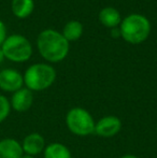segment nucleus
Segmentation results:
<instances>
[{
    "mask_svg": "<svg viewBox=\"0 0 157 158\" xmlns=\"http://www.w3.org/2000/svg\"><path fill=\"white\" fill-rule=\"evenodd\" d=\"M37 46L40 55L48 63H59L69 53V42L63 33L54 29H44L40 32Z\"/></svg>",
    "mask_w": 157,
    "mask_h": 158,
    "instance_id": "nucleus-1",
    "label": "nucleus"
},
{
    "mask_svg": "<svg viewBox=\"0 0 157 158\" xmlns=\"http://www.w3.org/2000/svg\"><path fill=\"white\" fill-rule=\"evenodd\" d=\"M121 37L127 43L140 44L149 38L151 33V23L144 15L134 13L122 19L119 25Z\"/></svg>",
    "mask_w": 157,
    "mask_h": 158,
    "instance_id": "nucleus-2",
    "label": "nucleus"
},
{
    "mask_svg": "<svg viewBox=\"0 0 157 158\" xmlns=\"http://www.w3.org/2000/svg\"><path fill=\"white\" fill-rule=\"evenodd\" d=\"M24 84L31 92H42L54 84L56 71L51 64H34L26 69L24 73Z\"/></svg>",
    "mask_w": 157,
    "mask_h": 158,
    "instance_id": "nucleus-3",
    "label": "nucleus"
},
{
    "mask_svg": "<svg viewBox=\"0 0 157 158\" xmlns=\"http://www.w3.org/2000/svg\"><path fill=\"white\" fill-rule=\"evenodd\" d=\"M3 55L13 63H25L32 55V46L29 40L21 35H11L1 44Z\"/></svg>",
    "mask_w": 157,
    "mask_h": 158,
    "instance_id": "nucleus-4",
    "label": "nucleus"
},
{
    "mask_svg": "<svg viewBox=\"0 0 157 158\" xmlns=\"http://www.w3.org/2000/svg\"><path fill=\"white\" fill-rule=\"evenodd\" d=\"M66 125L71 133L79 137H87L95 133V122L87 110L80 106L72 108L66 114Z\"/></svg>",
    "mask_w": 157,
    "mask_h": 158,
    "instance_id": "nucleus-5",
    "label": "nucleus"
},
{
    "mask_svg": "<svg viewBox=\"0 0 157 158\" xmlns=\"http://www.w3.org/2000/svg\"><path fill=\"white\" fill-rule=\"evenodd\" d=\"M24 77L15 69H3L0 71V89L6 93H15L23 88Z\"/></svg>",
    "mask_w": 157,
    "mask_h": 158,
    "instance_id": "nucleus-6",
    "label": "nucleus"
},
{
    "mask_svg": "<svg viewBox=\"0 0 157 158\" xmlns=\"http://www.w3.org/2000/svg\"><path fill=\"white\" fill-rule=\"evenodd\" d=\"M122 129V121L115 115H107L96 122L95 133L102 138H112Z\"/></svg>",
    "mask_w": 157,
    "mask_h": 158,
    "instance_id": "nucleus-7",
    "label": "nucleus"
},
{
    "mask_svg": "<svg viewBox=\"0 0 157 158\" xmlns=\"http://www.w3.org/2000/svg\"><path fill=\"white\" fill-rule=\"evenodd\" d=\"M32 103H34V93L26 87L13 93L10 100L11 109L19 113L28 111L31 108Z\"/></svg>",
    "mask_w": 157,
    "mask_h": 158,
    "instance_id": "nucleus-8",
    "label": "nucleus"
},
{
    "mask_svg": "<svg viewBox=\"0 0 157 158\" xmlns=\"http://www.w3.org/2000/svg\"><path fill=\"white\" fill-rule=\"evenodd\" d=\"M22 148L24 154L36 156L44 151L45 148V139L38 132H31L27 135L22 141Z\"/></svg>",
    "mask_w": 157,
    "mask_h": 158,
    "instance_id": "nucleus-9",
    "label": "nucleus"
},
{
    "mask_svg": "<svg viewBox=\"0 0 157 158\" xmlns=\"http://www.w3.org/2000/svg\"><path fill=\"white\" fill-rule=\"evenodd\" d=\"M24 155L22 144L13 138L0 140V158H22Z\"/></svg>",
    "mask_w": 157,
    "mask_h": 158,
    "instance_id": "nucleus-10",
    "label": "nucleus"
},
{
    "mask_svg": "<svg viewBox=\"0 0 157 158\" xmlns=\"http://www.w3.org/2000/svg\"><path fill=\"white\" fill-rule=\"evenodd\" d=\"M98 19L100 23L107 28H118L122 23V16L118 10L113 6H105L99 12Z\"/></svg>",
    "mask_w": 157,
    "mask_h": 158,
    "instance_id": "nucleus-11",
    "label": "nucleus"
},
{
    "mask_svg": "<svg viewBox=\"0 0 157 158\" xmlns=\"http://www.w3.org/2000/svg\"><path fill=\"white\" fill-rule=\"evenodd\" d=\"M35 9L34 0H12L11 10L17 19H27Z\"/></svg>",
    "mask_w": 157,
    "mask_h": 158,
    "instance_id": "nucleus-12",
    "label": "nucleus"
},
{
    "mask_svg": "<svg viewBox=\"0 0 157 158\" xmlns=\"http://www.w3.org/2000/svg\"><path fill=\"white\" fill-rule=\"evenodd\" d=\"M44 158H72L71 151L63 143L54 142L45 146L43 151Z\"/></svg>",
    "mask_w": 157,
    "mask_h": 158,
    "instance_id": "nucleus-13",
    "label": "nucleus"
},
{
    "mask_svg": "<svg viewBox=\"0 0 157 158\" xmlns=\"http://www.w3.org/2000/svg\"><path fill=\"white\" fill-rule=\"evenodd\" d=\"M61 33L69 43L76 41L83 35V25L79 21H69L64 26Z\"/></svg>",
    "mask_w": 157,
    "mask_h": 158,
    "instance_id": "nucleus-14",
    "label": "nucleus"
},
{
    "mask_svg": "<svg viewBox=\"0 0 157 158\" xmlns=\"http://www.w3.org/2000/svg\"><path fill=\"white\" fill-rule=\"evenodd\" d=\"M11 112L10 100L3 95H0V124L4 122Z\"/></svg>",
    "mask_w": 157,
    "mask_h": 158,
    "instance_id": "nucleus-15",
    "label": "nucleus"
},
{
    "mask_svg": "<svg viewBox=\"0 0 157 158\" xmlns=\"http://www.w3.org/2000/svg\"><path fill=\"white\" fill-rule=\"evenodd\" d=\"M6 37H8V35H6V27L3 22L0 19V46L3 43V41L6 40Z\"/></svg>",
    "mask_w": 157,
    "mask_h": 158,
    "instance_id": "nucleus-16",
    "label": "nucleus"
},
{
    "mask_svg": "<svg viewBox=\"0 0 157 158\" xmlns=\"http://www.w3.org/2000/svg\"><path fill=\"white\" fill-rule=\"evenodd\" d=\"M111 32H112V35H113V37H121V32H119V28H113Z\"/></svg>",
    "mask_w": 157,
    "mask_h": 158,
    "instance_id": "nucleus-17",
    "label": "nucleus"
},
{
    "mask_svg": "<svg viewBox=\"0 0 157 158\" xmlns=\"http://www.w3.org/2000/svg\"><path fill=\"white\" fill-rule=\"evenodd\" d=\"M4 59H6V57H4V55H3V52H2L1 46H0V64H1L2 63H3Z\"/></svg>",
    "mask_w": 157,
    "mask_h": 158,
    "instance_id": "nucleus-18",
    "label": "nucleus"
},
{
    "mask_svg": "<svg viewBox=\"0 0 157 158\" xmlns=\"http://www.w3.org/2000/svg\"><path fill=\"white\" fill-rule=\"evenodd\" d=\"M121 158H139V157L136 156V155H132V154H126V155H123Z\"/></svg>",
    "mask_w": 157,
    "mask_h": 158,
    "instance_id": "nucleus-19",
    "label": "nucleus"
},
{
    "mask_svg": "<svg viewBox=\"0 0 157 158\" xmlns=\"http://www.w3.org/2000/svg\"><path fill=\"white\" fill-rule=\"evenodd\" d=\"M22 158H36L35 156H31V155H27V154H24Z\"/></svg>",
    "mask_w": 157,
    "mask_h": 158,
    "instance_id": "nucleus-20",
    "label": "nucleus"
},
{
    "mask_svg": "<svg viewBox=\"0 0 157 158\" xmlns=\"http://www.w3.org/2000/svg\"><path fill=\"white\" fill-rule=\"evenodd\" d=\"M156 132H157V126H156Z\"/></svg>",
    "mask_w": 157,
    "mask_h": 158,
    "instance_id": "nucleus-21",
    "label": "nucleus"
}]
</instances>
